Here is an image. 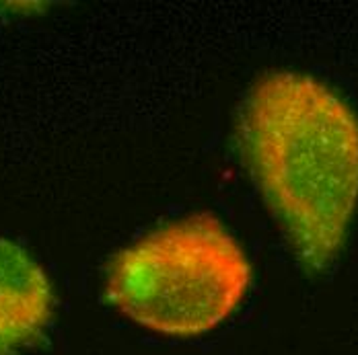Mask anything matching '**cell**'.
I'll list each match as a JSON object with an SVG mask.
<instances>
[{
	"label": "cell",
	"instance_id": "cell-1",
	"mask_svg": "<svg viewBox=\"0 0 358 355\" xmlns=\"http://www.w3.org/2000/svg\"><path fill=\"white\" fill-rule=\"evenodd\" d=\"M239 140L299 263L311 273L329 267L358 206L352 107L309 74L270 72L251 86Z\"/></svg>",
	"mask_w": 358,
	"mask_h": 355
},
{
	"label": "cell",
	"instance_id": "cell-2",
	"mask_svg": "<svg viewBox=\"0 0 358 355\" xmlns=\"http://www.w3.org/2000/svg\"><path fill=\"white\" fill-rule=\"evenodd\" d=\"M251 263L208 213L157 228L122 249L108 267L106 296L124 317L169 337L215 331L241 306Z\"/></svg>",
	"mask_w": 358,
	"mask_h": 355
},
{
	"label": "cell",
	"instance_id": "cell-3",
	"mask_svg": "<svg viewBox=\"0 0 358 355\" xmlns=\"http://www.w3.org/2000/svg\"><path fill=\"white\" fill-rule=\"evenodd\" d=\"M54 315V289L36 259L0 239V355H13L41 337Z\"/></svg>",
	"mask_w": 358,
	"mask_h": 355
}]
</instances>
